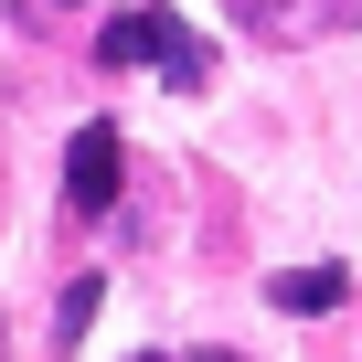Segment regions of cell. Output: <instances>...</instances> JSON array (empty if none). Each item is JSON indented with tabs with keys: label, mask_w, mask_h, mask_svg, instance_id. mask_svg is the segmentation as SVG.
<instances>
[{
	"label": "cell",
	"mask_w": 362,
	"mask_h": 362,
	"mask_svg": "<svg viewBox=\"0 0 362 362\" xmlns=\"http://www.w3.org/2000/svg\"><path fill=\"white\" fill-rule=\"evenodd\" d=\"M267 298H277L288 320H320V309H341V298H351V267H298V277H267Z\"/></svg>",
	"instance_id": "277c9868"
},
{
	"label": "cell",
	"mask_w": 362,
	"mask_h": 362,
	"mask_svg": "<svg viewBox=\"0 0 362 362\" xmlns=\"http://www.w3.org/2000/svg\"><path fill=\"white\" fill-rule=\"evenodd\" d=\"M96 64H107V75H128V64H160L181 96H203V75H214V43L181 22V11H149V0H139V11H107V33H96Z\"/></svg>",
	"instance_id": "6da1fadb"
},
{
	"label": "cell",
	"mask_w": 362,
	"mask_h": 362,
	"mask_svg": "<svg viewBox=\"0 0 362 362\" xmlns=\"http://www.w3.org/2000/svg\"><path fill=\"white\" fill-rule=\"evenodd\" d=\"M117 181H128L117 117H86V128L64 139V203H75V214H117Z\"/></svg>",
	"instance_id": "7a4b0ae2"
},
{
	"label": "cell",
	"mask_w": 362,
	"mask_h": 362,
	"mask_svg": "<svg viewBox=\"0 0 362 362\" xmlns=\"http://www.w3.org/2000/svg\"><path fill=\"white\" fill-rule=\"evenodd\" d=\"M203 362H245V351H224V341H203Z\"/></svg>",
	"instance_id": "8992f818"
},
{
	"label": "cell",
	"mask_w": 362,
	"mask_h": 362,
	"mask_svg": "<svg viewBox=\"0 0 362 362\" xmlns=\"http://www.w3.org/2000/svg\"><path fill=\"white\" fill-rule=\"evenodd\" d=\"M96 298H107V277H75V288L54 298V341H64V351L86 341V320H96Z\"/></svg>",
	"instance_id": "5b68a950"
},
{
	"label": "cell",
	"mask_w": 362,
	"mask_h": 362,
	"mask_svg": "<svg viewBox=\"0 0 362 362\" xmlns=\"http://www.w3.org/2000/svg\"><path fill=\"white\" fill-rule=\"evenodd\" d=\"M256 43H288V33H320V22H362V0H235Z\"/></svg>",
	"instance_id": "3957f363"
},
{
	"label": "cell",
	"mask_w": 362,
	"mask_h": 362,
	"mask_svg": "<svg viewBox=\"0 0 362 362\" xmlns=\"http://www.w3.org/2000/svg\"><path fill=\"white\" fill-rule=\"evenodd\" d=\"M128 362H170V351H128Z\"/></svg>",
	"instance_id": "52a82bcc"
}]
</instances>
